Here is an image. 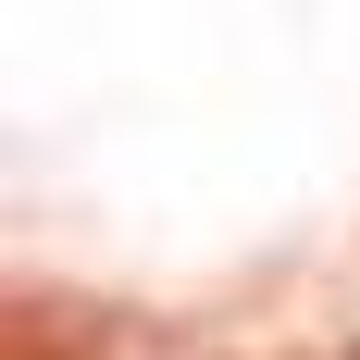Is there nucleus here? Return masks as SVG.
I'll list each match as a JSON object with an SVG mask.
<instances>
[{
    "instance_id": "1",
    "label": "nucleus",
    "mask_w": 360,
    "mask_h": 360,
    "mask_svg": "<svg viewBox=\"0 0 360 360\" xmlns=\"http://www.w3.org/2000/svg\"><path fill=\"white\" fill-rule=\"evenodd\" d=\"M13 360H112V323L50 311V298H13Z\"/></svg>"
}]
</instances>
